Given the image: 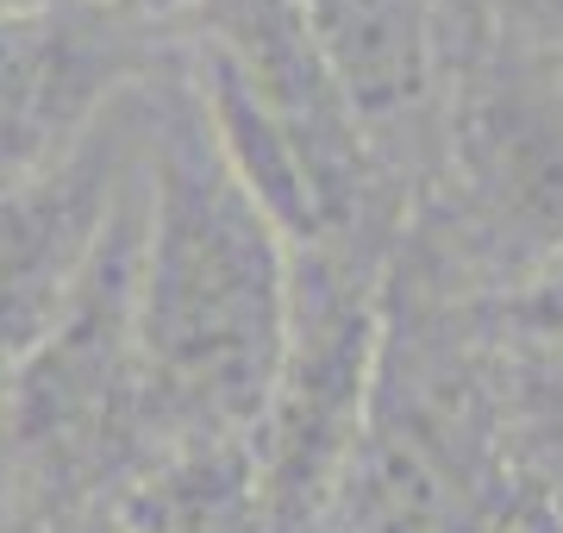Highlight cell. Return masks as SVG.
Returning <instances> with one entry per match:
<instances>
[{"instance_id":"6da1fadb","label":"cell","mask_w":563,"mask_h":533,"mask_svg":"<svg viewBox=\"0 0 563 533\" xmlns=\"http://www.w3.org/2000/svg\"><path fill=\"white\" fill-rule=\"evenodd\" d=\"M132 333L144 427L176 452H244L288 339L295 251L213 144L188 69L144 76Z\"/></svg>"},{"instance_id":"7a4b0ae2","label":"cell","mask_w":563,"mask_h":533,"mask_svg":"<svg viewBox=\"0 0 563 533\" xmlns=\"http://www.w3.org/2000/svg\"><path fill=\"white\" fill-rule=\"evenodd\" d=\"M139 195L144 164L107 226L95 270L76 302L0 383V439L7 465L44 509L107 490L151 439L144 427L139 333H132V264H139Z\"/></svg>"},{"instance_id":"3957f363","label":"cell","mask_w":563,"mask_h":533,"mask_svg":"<svg viewBox=\"0 0 563 533\" xmlns=\"http://www.w3.org/2000/svg\"><path fill=\"white\" fill-rule=\"evenodd\" d=\"M288 339L251 433V483L263 533H313L339 490L351 446L369 414L383 320H376V270L357 239L288 246Z\"/></svg>"},{"instance_id":"277c9868","label":"cell","mask_w":563,"mask_h":533,"mask_svg":"<svg viewBox=\"0 0 563 533\" xmlns=\"http://www.w3.org/2000/svg\"><path fill=\"white\" fill-rule=\"evenodd\" d=\"M144 76L51 170L0 195V383L76 302L81 276L95 270V251L139 176L144 126H151Z\"/></svg>"},{"instance_id":"5b68a950","label":"cell","mask_w":563,"mask_h":533,"mask_svg":"<svg viewBox=\"0 0 563 533\" xmlns=\"http://www.w3.org/2000/svg\"><path fill=\"white\" fill-rule=\"evenodd\" d=\"M139 76V32L76 0L0 13V195L57 164Z\"/></svg>"},{"instance_id":"8992f818","label":"cell","mask_w":563,"mask_h":533,"mask_svg":"<svg viewBox=\"0 0 563 533\" xmlns=\"http://www.w3.org/2000/svg\"><path fill=\"white\" fill-rule=\"evenodd\" d=\"M313 63L357 132L413 120L432 95V0H295Z\"/></svg>"},{"instance_id":"52a82bcc","label":"cell","mask_w":563,"mask_h":533,"mask_svg":"<svg viewBox=\"0 0 563 533\" xmlns=\"http://www.w3.org/2000/svg\"><path fill=\"white\" fill-rule=\"evenodd\" d=\"M514 427L551 477H563V358L514 365Z\"/></svg>"},{"instance_id":"ba28073f","label":"cell","mask_w":563,"mask_h":533,"mask_svg":"<svg viewBox=\"0 0 563 533\" xmlns=\"http://www.w3.org/2000/svg\"><path fill=\"white\" fill-rule=\"evenodd\" d=\"M495 327L520 346V358H563V264L514 289L495 308Z\"/></svg>"},{"instance_id":"9c48e42d","label":"cell","mask_w":563,"mask_h":533,"mask_svg":"<svg viewBox=\"0 0 563 533\" xmlns=\"http://www.w3.org/2000/svg\"><path fill=\"white\" fill-rule=\"evenodd\" d=\"M88 13H101L107 25H120V32H151V25L176 20L188 0H76Z\"/></svg>"},{"instance_id":"30bf717a","label":"cell","mask_w":563,"mask_h":533,"mask_svg":"<svg viewBox=\"0 0 563 533\" xmlns=\"http://www.w3.org/2000/svg\"><path fill=\"white\" fill-rule=\"evenodd\" d=\"M20 7H51V0H0V13H20Z\"/></svg>"},{"instance_id":"8fae6325","label":"cell","mask_w":563,"mask_h":533,"mask_svg":"<svg viewBox=\"0 0 563 533\" xmlns=\"http://www.w3.org/2000/svg\"><path fill=\"white\" fill-rule=\"evenodd\" d=\"M0 533H7V509H0Z\"/></svg>"}]
</instances>
